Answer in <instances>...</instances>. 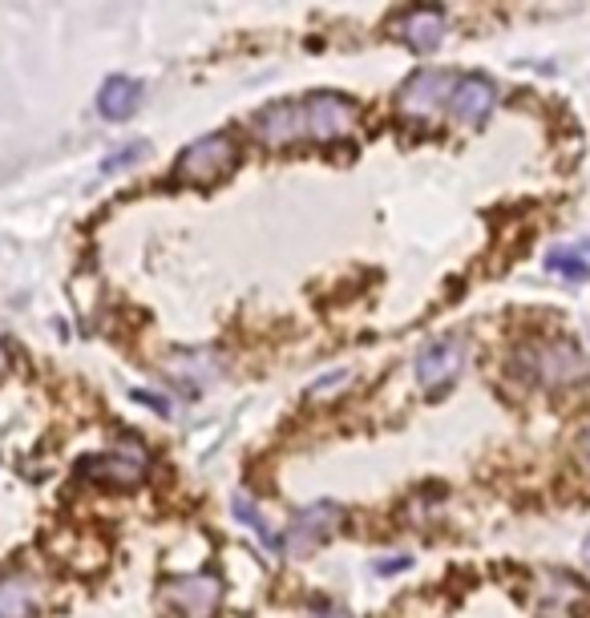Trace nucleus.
<instances>
[{"label":"nucleus","instance_id":"obj_17","mask_svg":"<svg viewBox=\"0 0 590 618\" xmlns=\"http://www.w3.org/2000/svg\"><path fill=\"white\" fill-rule=\"evenodd\" d=\"M413 566V558L409 554H392V558H376V574H401V570H409Z\"/></svg>","mask_w":590,"mask_h":618},{"label":"nucleus","instance_id":"obj_18","mask_svg":"<svg viewBox=\"0 0 590 618\" xmlns=\"http://www.w3.org/2000/svg\"><path fill=\"white\" fill-rule=\"evenodd\" d=\"M130 396H134V400H142L146 408H154V412H162V417H170V404H166V396H154V392H146V388H134Z\"/></svg>","mask_w":590,"mask_h":618},{"label":"nucleus","instance_id":"obj_6","mask_svg":"<svg viewBox=\"0 0 590 618\" xmlns=\"http://www.w3.org/2000/svg\"><path fill=\"white\" fill-rule=\"evenodd\" d=\"M453 85H457L453 73L421 69V73H413V77L397 89V110H401L405 118H429V114H437L441 106H449Z\"/></svg>","mask_w":590,"mask_h":618},{"label":"nucleus","instance_id":"obj_21","mask_svg":"<svg viewBox=\"0 0 590 618\" xmlns=\"http://www.w3.org/2000/svg\"><path fill=\"white\" fill-rule=\"evenodd\" d=\"M582 558H586V562H590V538H586V546H582Z\"/></svg>","mask_w":590,"mask_h":618},{"label":"nucleus","instance_id":"obj_15","mask_svg":"<svg viewBox=\"0 0 590 618\" xmlns=\"http://www.w3.org/2000/svg\"><path fill=\"white\" fill-rule=\"evenodd\" d=\"M546 271H554V275H562V279H570V283L590 279V263H586L578 251H570V247H554V251L546 255Z\"/></svg>","mask_w":590,"mask_h":618},{"label":"nucleus","instance_id":"obj_16","mask_svg":"<svg viewBox=\"0 0 590 618\" xmlns=\"http://www.w3.org/2000/svg\"><path fill=\"white\" fill-rule=\"evenodd\" d=\"M150 154V146L146 142H134V146H122V150H114L106 162H102V174H118L122 166H134V162H142Z\"/></svg>","mask_w":590,"mask_h":618},{"label":"nucleus","instance_id":"obj_14","mask_svg":"<svg viewBox=\"0 0 590 618\" xmlns=\"http://www.w3.org/2000/svg\"><path fill=\"white\" fill-rule=\"evenodd\" d=\"M231 509H235V518L243 522V526H251L255 530V538L267 546V550H275V546H283L279 538H275V530L267 526V518H263V513H259V505L247 497V493H235V501H231Z\"/></svg>","mask_w":590,"mask_h":618},{"label":"nucleus","instance_id":"obj_5","mask_svg":"<svg viewBox=\"0 0 590 618\" xmlns=\"http://www.w3.org/2000/svg\"><path fill=\"white\" fill-rule=\"evenodd\" d=\"M162 598L182 614V618H211L223 598V582L215 574H178L162 578Z\"/></svg>","mask_w":590,"mask_h":618},{"label":"nucleus","instance_id":"obj_20","mask_svg":"<svg viewBox=\"0 0 590 618\" xmlns=\"http://www.w3.org/2000/svg\"><path fill=\"white\" fill-rule=\"evenodd\" d=\"M582 449H586V457H590V429L582 433Z\"/></svg>","mask_w":590,"mask_h":618},{"label":"nucleus","instance_id":"obj_13","mask_svg":"<svg viewBox=\"0 0 590 618\" xmlns=\"http://www.w3.org/2000/svg\"><path fill=\"white\" fill-rule=\"evenodd\" d=\"M41 610V582L29 574L0 578V618H33Z\"/></svg>","mask_w":590,"mask_h":618},{"label":"nucleus","instance_id":"obj_2","mask_svg":"<svg viewBox=\"0 0 590 618\" xmlns=\"http://www.w3.org/2000/svg\"><path fill=\"white\" fill-rule=\"evenodd\" d=\"M356 126V106L352 97L336 93V89H320L312 97H304V134L316 142H336L348 138Z\"/></svg>","mask_w":590,"mask_h":618},{"label":"nucleus","instance_id":"obj_3","mask_svg":"<svg viewBox=\"0 0 590 618\" xmlns=\"http://www.w3.org/2000/svg\"><path fill=\"white\" fill-rule=\"evenodd\" d=\"M522 364L534 380L550 384V388H566L574 380H582L590 368L582 360V352L570 344V340H546V344H534L530 352H522Z\"/></svg>","mask_w":590,"mask_h":618},{"label":"nucleus","instance_id":"obj_11","mask_svg":"<svg viewBox=\"0 0 590 618\" xmlns=\"http://www.w3.org/2000/svg\"><path fill=\"white\" fill-rule=\"evenodd\" d=\"M397 41H405L409 49H417V53H433L441 41H445V13L441 9H413V13H405L397 25L388 29Z\"/></svg>","mask_w":590,"mask_h":618},{"label":"nucleus","instance_id":"obj_10","mask_svg":"<svg viewBox=\"0 0 590 618\" xmlns=\"http://www.w3.org/2000/svg\"><path fill=\"white\" fill-rule=\"evenodd\" d=\"M255 130L267 146H291V142L308 138L304 134V101H275V106H267L255 118Z\"/></svg>","mask_w":590,"mask_h":618},{"label":"nucleus","instance_id":"obj_4","mask_svg":"<svg viewBox=\"0 0 590 618\" xmlns=\"http://www.w3.org/2000/svg\"><path fill=\"white\" fill-rule=\"evenodd\" d=\"M465 356H469V344L461 336H441L433 344H425L417 352V364H413V376L425 392H441L445 384H453L465 368Z\"/></svg>","mask_w":590,"mask_h":618},{"label":"nucleus","instance_id":"obj_12","mask_svg":"<svg viewBox=\"0 0 590 618\" xmlns=\"http://www.w3.org/2000/svg\"><path fill=\"white\" fill-rule=\"evenodd\" d=\"M138 106H142V81L138 77L114 73V77L102 81V89H97V110H102L106 122H126V118L138 114Z\"/></svg>","mask_w":590,"mask_h":618},{"label":"nucleus","instance_id":"obj_8","mask_svg":"<svg viewBox=\"0 0 590 618\" xmlns=\"http://www.w3.org/2000/svg\"><path fill=\"white\" fill-rule=\"evenodd\" d=\"M81 473L97 485H114V489H134L146 477V457L134 449H110L81 461Z\"/></svg>","mask_w":590,"mask_h":618},{"label":"nucleus","instance_id":"obj_9","mask_svg":"<svg viewBox=\"0 0 590 618\" xmlns=\"http://www.w3.org/2000/svg\"><path fill=\"white\" fill-rule=\"evenodd\" d=\"M498 101V89L489 77H457L453 93H449V114L461 122V126H481L489 118Z\"/></svg>","mask_w":590,"mask_h":618},{"label":"nucleus","instance_id":"obj_1","mask_svg":"<svg viewBox=\"0 0 590 618\" xmlns=\"http://www.w3.org/2000/svg\"><path fill=\"white\" fill-rule=\"evenodd\" d=\"M239 158H243V154H239V142H235L231 134H207V138L190 142V146L178 154L174 174L186 178V182L207 186V182L227 178V174L239 166Z\"/></svg>","mask_w":590,"mask_h":618},{"label":"nucleus","instance_id":"obj_19","mask_svg":"<svg viewBox=\"0 0 590 618\" xmlns=\"http://www.w3.org/2000/svg\"><path fill=\"white\" fill-rule=\"evenodd\" d=\"M304 618H352L344 606H316V610H308Z\"/></svg>","mask_w":590,"mask_h":618},{"label":"nucleus","instance_id":"obj_7","mask_svg":"<svg viewBox=\"0 0 590 618\" xmlns=\"http://www.w3.org/2000/svg\"><path fill=\"white\" fill-rule=\"evenodd\" d=\"M336 522H340V505H336V501H316V505L295 509V518L287 522L283 550H287V554H304V550H312L316 542H324V538L332 534Z\"/></svg>","mask_w":590,"mask_h":618}]
</instances>
